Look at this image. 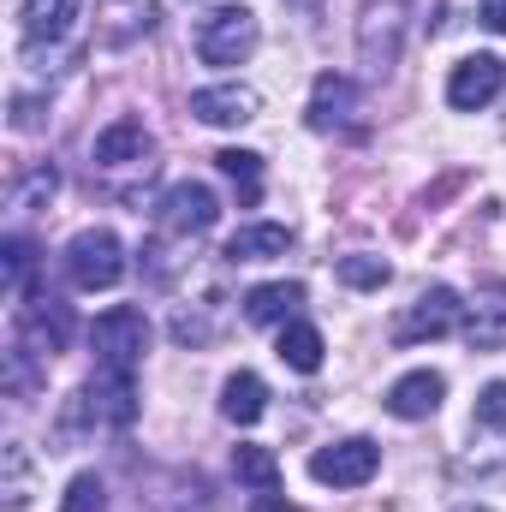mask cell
I'll use <instances>...</instances> for the list:
<instances>
[{
	"mask_svg": "<svg viewBox=\"0 0 506 512\" xmlns=\"http://www.w3.org/2000/svg\"><path fill=\"white\" fill-rule=\"evenodd\" d=\"M66 280L78 286V292H108V286H120L126 280V245L108 233V227H84L72 245H66Z\"/></svg>",
	"mask_w": 506,
	"mask_h": 512,
	"instance_id": "6da1fadb",
	"label": "cell"
},
{
	"mask_svg": "<svg viewBox=\"0 0 506 512\" xmlns=\"http://www.w3.org/2000/svg\"><path fill=\"white\" fill-rule=\"evenodd\" d=\"M256 42H262V30H256L251 6H221L197 24V60L203 66H245Z\"/></svg>",
	"mask_w": 506,
	"mask_h": 512,
	"instance_id": "7a4b0ae2",
	"label": "cell"
},
{
	"mask_svg": "<svg viewBox=\"0 0 506 512\" xmlns=\"http://www.w3.org/2000/svg\"><path fill=\"white\" fill-rule=\"evenodd\" d=\"M405 48V0H370L358 18V60L370 78H387Z\"/></svg>",
	"mask_w": 506,
	"mask_h": 512,
	"instance_id": "3957f363",
	"label": "cell"
},
{
	"mask_svg": "<svg viewBox=\"0 0 506 512\" xmlns=\"http://www.w3.org/2000/svg\"><path fill=\"white\" fill-rule=\"evenodd\" d=\"M90 346H96L102 370H137V364H143V352H149V316H143V310H131V304H114L108 316H96Z\"/></svg>",
	"mask_w": 506,
	"mask_h": 512,
	"instance_id": "277c9868",
	"label": "cell"
},
{
	"mask_svg": "<svg viewBox=\"0 0 506 512\" xmlns=\"http://www.w3.org/2000/svg\"><path fill=\"white\" fill-rule=\"evenodd\" d=\"M215 221H221V203H215V191L197 185V179L167 185V197L155 203V227L173 233V239H197V233H209Z\"/></svg>",
	"mask_w": 506,
	"mask_h": 512,
	"instance_id": "5b68a950",
	"label": "cell"
},
{
	"mask_svg": "<svg viewBox=\"0 0 506 512\" xmlns=\"http://www.w3.org/2000/svg\"><path fill=\"white\" fill-rule=\"evenodd\" d=\"M459 316H465L459 292H453V286H429V292H417V304L393 322V346H423V340H441V334H453V328H459Z\"/></svg>",
	"mask_w": 506,
	"mask_h": 512,
	"instance_id": "8992f818",
	"label": "cell"
},
{
	"mask_svg": "<svg viewBox=\"0 0 506 512\" xmlns=\"http://www.w3.org/2000/svg\"><path fill=\"white\" fill-rule=\"evenodd\" d=\"M376 471H381V447L364 441V435L334 441V447H322V453L310 459V477H316L322 489H358V483H370Z\"/></svg>",
	"mask_w": 506,
	"mask_h": 512,
	"instance_id": "52a82bcc",
	"label": "cell"
},
{
	"mask_svg": "<svg viewBox=\"0 0 506 512\" xmlns=\"http://www.w3.org/2000/svg\"><path fill=\"white\" fill-rule=\"evenodd\" d=\"M501 90H506V60L501 54H471V60H459L453 78H447V108L477 114V108H489Z\"/></svg>",
	"mask_w": 506,
	"mask_h": 512,
	"instance_id": "ba28073f",
	"label": "cell"
},
{
	"mask_svg": "<svg viewBox=\"0 0 506 512\" xmlns=\"http://www.w3.org/2000/svg\"><path fill=\"white\" fill-rule=\"evenodd\" d=\"M72 340V310L60 298H30L18 310V352H66Z\"/></svg>",
	"mask_w": 506,
	"mask_h": 512,
	"instance_id": "9c48e42d",
	"label": "cell"
},
{
	"mask_svg": "<svg viewBox=\"0 0 506 512\" xmlns=\"http://www.w3.org/2000/svg\"><path fill=\"white\" fill-rule=\"evenodd\" d=\"M78 399H84V411H90V417H102V423H114V429H126L131 417H137V387H131V370H102V376L84 387Z\"/></svg>",
	"mask_w": 506,
	"mask_h": 512,
	"instance_id": "30bf717a",
	"label": "cell"
},
{
	"mask_svg": "<svg viewBox=\"0 0 506 512\" xmlns=\"http://www.w3.org/2000/svg\"><path fill=\"white\" fill-rule=\"evenodd\" d=\"M352 114H358V84L346 72H322L316 90H310V126L340 131V126H352Z\"/></svg>",
	"mask_w": 506,
	"mask_h": 512,
	"instance_id": "8fae6325",
	"label": "cell"
},
{
	"mask_svg": "<svg viewBox=\"0 0 506 512\" xmlns=\"http://www.w3.org/2000/svg\"><path fill=\"white\" fill-rule=\"evenodd\" d=\"M465 340H471V352L506 346V280H483V286H477V304H471Z\"/></svg>",
	"mask_w": 506,
	"mask_h": 512,
	"instance_id": "7c38bea8",
	"label": "cell"
},
{
	"mask_svg": "<svg viewBox=\"0 0 506 512\" xmlns=\"http://www.w3.org/2000/svg\"><path fill=\"white\" fill-rule=\"evenodd\" d=\"M191 114H197L203 126H245V120H256V90H245V84L197 90V96H191Z\"/></svg>",
	"mask_w": 506,
	"mask_h": 512,
	"instance_id": "4fadbf2b",
	"label": "cell"
},
{
	"mask_svg": "<svg viewBox=\"0 0 506 512\" xmlns=\"http://www.w3.org/2000/svg\"><path fill=\"white\" fill-rule=\"evenodd\" d=\"M441 393H447V382L435 370H411V376H399V382L387 387V411L405 417V423H417V417H429L441 405Z\"/></svg>",
	"mask_w": 506,
	"mask_h": 512,
	"instance_id": "5bb4252c",
	"label": "cell"
},
{
	"mask_svg": "<svg viewBox=\"0 0 506 512\" xmlns=\"http://www.w3.org/2000/svg\"><path fill=\"white\" fill-rule=\"evenodd\" d=\"M155 137L143 131V120H114L108 131H96V167H131V161H149Z\"/></svg>",
	"mask_w": 506,
	"mask_h": 512,
	"instance_id": "9a60e30c",
	"label": "cell"
},
{
	"mask_svg": "<svg viewBox=\"0 0 506 512\" xmlns=\"http://www.w3.org/2000/svg\"><path fill=\"white\" fill-rule=\"evenodd\" d=\"M304 304V286L298 280H268V286H251L245 292V322L268 328V322H292Z\"/></svg>",
	"mask_w": 506,
	"mask_h": 512,
	"instance_id": "2e32d148",
	"label": "cell"
},
{
	"mask_svg": "<svg viewBox=\"0 0 506 512\" xmlns=\"http://www.w3.org/2000/svg\"><path fill=\"white\" fill-rule=\"evenodd\" d=\"M274 352H280V364L298 370V376H316V370H322V334H316L310 322H298V316L280 322V346H274Z\"/></svg>",
	"mask_w": 506,
	"mask_h": 512,
	"instance_id": "e0dca14e",
	"label": "cell"
},
{
	"mask_svg": "<svg viewBox=\"0 0 506 512\" xmlns=\"http://www.w3.org/2000/svg\"><path fill=\"white\" fill-rule=\"evenodd\" d=\"M286 245H292L286 227L256 221V227H239V233L227 239V262H268V256H286Z\"/></svg>",
	"mask_w": 506,
	"mask_h": 512,
	"instance_id": "ac0fdd59",
	"label": "cell"
},
{
	"mask_svg": "<svg viewBox=\"0 0 506 512\" xmlns=\"http://www.w3.org/2000/svg\"><path fill=\"white\" fill-rule=\"evenodd\" d=\"M78 18V0H24V36L30 42H60Z\"/></svg>",
	"mask_w": 506,
	"mask_h": 512,
	"instance_id": "d6986e66",
	"label": "cell"
},
{
	"mask_svg": "<svg viewBox=\"0 0 506 512\" xmlns=\"http://www.w3.org/2000/svg\"><path fill=\"white\" fill-rule=\"evenodd\" d=\"M221 411H227L233 423H256V417L268 411V387H262V376H251V370L227 376V387H221Z\"/></svg>",
	"mask_w": 506,
	"mask_h": 512,
	"instance_id": "ffe728a7",
	"label": "cell"
},
{
	"mask_svg": "<svg viewBox=\"0 0 506 512\" xmlns=\"http://www.w3.org/2000/svg\"><path fill=\"white\" fill-rule=\"evenodd\" d=\"M215 167L233 179V191H239V203H245V209L262 203V155H251V149H221V155H215Z\"/></svg>",
	"mask_w": 506,
	"mask_h": 512,
	"instance_id": "44dd1931",
	"label": "cell"
},
{
	"mask_svg": "<svg viewBox=\"0 0 506 512\" xmlns=\"http://www.w3.org/2000/svg\"><path fill=\"white\" fill-rule=\"evenodd\" d=\"M233 471H239V483L256 489V495H274V489H280V465H274L268 447H239V453H233Z\"/></svg>",
	"mask_w": 506,
	"mask_h": 512,
	"instance_id": "7402d4cb",
	"label": "cell"
},
{
	"mask_svg": "<svg viewBox=\"0 0 506 512\" xmlns=\"http://www.w3.org/2000/svg\"><path fill=\"white\" fill-rule=\"evenodd\" d=\"M387 274H393V268H387L381 256H340V280H346V286H358V292H381V286H387Z\"/></svg>",
	"mask_w": 506,
	"mask_h": 512,
	"instance_id": "603a6c76",
	"label": "cell"
},
{
	"mask_svg": "<svg viewBox=\"0 0 506 512\" xmlns=\"http://www.w3.org/2000/svg\"><path fill=\"white\" fill-rule=\"evenodd\" d=\"M30 501V459H24V447H6V507L18 512Z\"/></svg>",
	"mask_w": 506,
	"mask_h": 512,
	"instance_id": "cb8c5ba5",
	"label": "cell"
},
{
	"mask_svg": "<svg viewBox=\"0 0 506 512\" xmlns=\"http://www.w3.org/2000/svg\"><path fill=\"white\" fill-rule=\"evenodd\" d=\"M66 512H108V495H102V477H72V489H66Z\"/></svg>",
	"mask_w": 506,
	"mask_h": 512,
	"instance_id": "d4e9b609",
	"label": "cell"
},
{
	"mask_svg": "<svg viewBox=\"0 0 506 512\" xmlns=\"http://www.w3.org/2000/svg\"><path fill=\"white\" fill-rule=\"evenodd\" d=\"M477 423L483 429H506V382H489L477 393Z\"/></svg>",
	"mask_w": 506,
	"mask_h": 512,
	"instance_id": "484cf974",
	"label": "cell"
},
{
	"mask_svg": "<svg viewBox=\"0 0 506 512\" xmlns=\"http://www.w3.org/2000/svg\"><path fill=\"white\" fill-rule=\"evenodd\" d=\"M54 185H60V179H54V167H36V173L12 191V209H30L36 197H54Z\"/></svg>",
	"mask_w": 506,
	"mask_h": 512,
	"instance_id": "4316f807",
	"label": "cell"
},
{
	"mask_svg": "<svg viewBox=\"0 0 506 512\" xmlns=\"http://www.w3.org/2000/svg\"><path fill=\"white\" fill-rule=\"evenodd\" d=\"M24 274H30V245L24 239H6V286L24 292Z\"/></svg>",
	"mask_w": 506,
	"mask_h": 512,
	"instance_id": "83f0119b",
	"label": "cell"
},
{
	"mask_svg": "<svg viewBox=\"0 0 506 512\" xmlns=\"http://www.w3.org/2000/svg\"><path fill=\"white\" fill-rule=\"evenodd\" d=\"M477 12H483V24H489L495 36H506V0H483Z\"/></svg>",
	"mask_w": 506,
	"mask_h": 512,
	"instance_id": "f1b7e54d",
	"label": "cell"
},
{
	"mask_svg": "<svg viewBox=\"0 0 506 512\" xmlns=\"http://www.w3.org/2000/svg\"><path fill=\"white\" fill-rule=\"evenodd\" d=\"M256 512H298V507H286V501H274V495H268V501H262Z\"/></svg>",
	"mask_w": 506,
	"mask_h": 512,
	"instance_id": "f546056e",
	"label": "cell"
},
{
	"mask_svg": "<svg viewBox=\"0 0 506 512\" xmlns=\"http://www.w3.org/2000/svg\"><path fill=\"white\" fill-rule=\"evenodd\" d=\"M286 6H316V0H286Z\"/></svg>",
	"mask_w": 506,
	"mask_h": 512,
	"instance_id": "4dcf8cb0",
	"label": "cell"
}]
</instances>
